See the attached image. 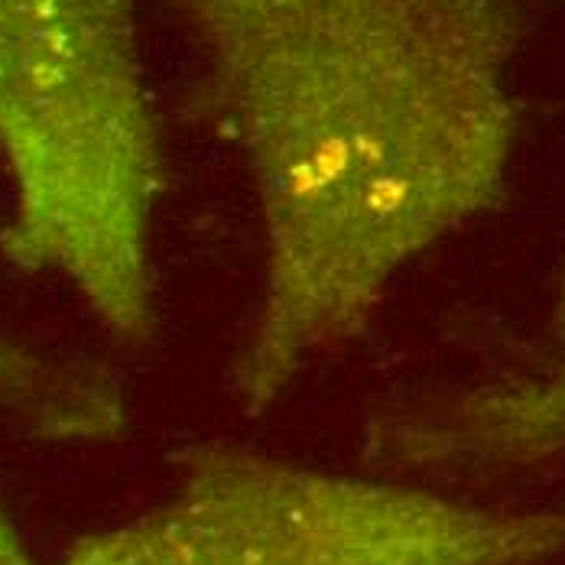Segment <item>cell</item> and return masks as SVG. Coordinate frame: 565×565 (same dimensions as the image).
<instances>
[{"label":"cell","mask_w":565,"mask_h":565,"mask_svg":"<svg viewBox=\"0 0 565 565\" xmlns=\"http://www.w3.org/2000/svg\"><path fill=\"white\" fill-rule=\"evenodd\" d=\"M199 111L237 153L260 292L231 371L247 416L364 335L399 274L501 205L516 0H179Z\"/></svg>","instance_id":"1"},{"label":"cell","mask_w":565,"mask_h":565,"mask_svg":"<svg viewBox=\"0 0 565 565\" xmlns=\"http://www.w3.org/2000/svg\"><path fill=\"white\" fill-rule=\"evenodd\" d=\"M0 254L68 282L124 344L157 335L167 157L134 0H0Z\"/></svg>","instance_id":"2"},{"label":"cell","mask_w":565,"mask_h":565,"mask_svg":"<svg viewBox=\"0 0 565 565\" xmlns=\"http://www.w3.org/2000/svg\"><path fill=\"white\" fill-rule=\"evenodd\" d=\"M565 556V504L488 508L227 443L182 455L153 510L58 565H540Z\"/></svg>","instance_id":"3"},{"label":"cell","mask_w":565,"mask_h":565,"mask_svg":"<svg viewBox=\"0 0 565 565\" xmlns=\"http://www.w3.org/2000/svg\"><path fill=\"white\" fill-rule=\"evenodd\" d=\"M367 455L416 471H494L565 455V361L533 377L387 409L367 423Z\"/></svg>","instance_id":"4"},{"label":"cell","mask_w":565,"mask_h":565,"mask_svg":"<svg viewBox=\"0 0 565 565\" xmlns=\"http://www.w3.org/2000/svg\"><path fill=\"white\" fill-rule=\"evenodd\" d=\"M0 413L53 443H108L127 403L108 374L0 329Z\"/></svg>","instance_id":"5"},{"label":"cell","mask_w":565,"mask_h":565,"mask_svg":"<svg viewBox=\"0 0 565 565\" xmlns=\"http://www.w3.org/2000/svg\"><path fill=\"white\" fill-rule=\"evenodd\" d=\"M0 565H36L20 530L13 526V520L7 516L3 508H0Z\"/></svg>","instance_id":"6"},{"label":"cell","mask_w":565,"mask_h":565,"mask_svg":"<svg viewBox=\"0 0 565 565\" xmlns=\"http://www.w3.org/2000/svg\"><path fill=\"white\" fill-rule=\"evenodd\" d=\"M553 332L565 341V274L556 289V299H553Z\"/></svg>","instance_id":"7"}]
</instances>
